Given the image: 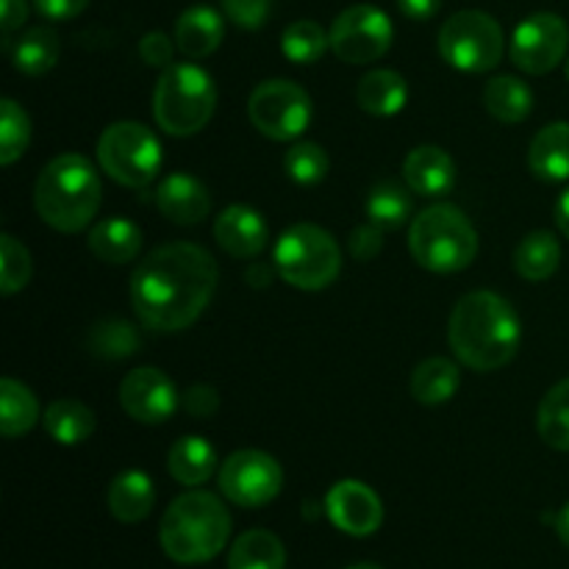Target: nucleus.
Returning <instances> with one entry per match:
<instances>
[{
    "instance_id": "4468645a",
    "label": "nucleus",
    "mask_w": 569,
    "mask_h": 569,
    "mask_svg": "<svg viewBox=\"0 0 569 569\" xmlns=\"http://www.w3.org/2000/svg\"><path fill=\"white\" fill-rule=\"evenodd\" d=\"M120 403L131 420L144 426H161L178 409V389L170 376L156 367H139L128 372L120 383Z\"/></svg>"
},
{
    "instance_id": "49530a36",
    "label": "nucleus",
    "mask_w": 569,
    "mask_h": 569,
    "mask_svg": "<svg viewBox=\"0 0 569 569\" xmlns=\"http://www.w3.org/2000/svg\"><path fill=\"white\" fill-rule=\"evenodd\" d=\"M276 276H278V267H267V264H261V261H253V264L244 270V278H248L250 287H256V289L270 287L272 278Z\"/></svg>"
},
{
    "instance_id": "0eeeda50",
    "label": "nucleus",
    "mask_w": 569,
    "mask_h": 569,
    "mask_svg": "<svg viewBox=\"0 0 569 569\" xmlns=\"http://www.w3.org/2000/svg\"><path fill=\"white\" fill-rule=\"evenodd\" d=\"M272 264L278 267V278L289 287L320 292L337 281L342 270V250L326 228L298 222L281 233Z\"/></svg>"
},
{
    "instance_id": "79ce46f5",
    "label": "nucleus",
    "mask_w": 569,
    "mask_h": 569,
    "mask_svg": "<svg viewBox=\"0 0 569 569\" xmlns=\"http://www.w3.org/2000/svg\"><path fill=\"white\" fill-rule=\"evenodd\" d=\"M348 248L350 253H353V259L359 261L376 259L383 248V231L378 226H372V222L353 228V233H350L348 239Z\"/></svg>"
},
{
    "instance_id": "1a4fd4ad",
    "label": "nucleus",
    "mask_w": 569,
    "mask_h": 569,
    "mask_svg": "<svg viewBox=\"0 0 569 569\" xmlns=\"http://www.w3.org/2000/svg\"><path fill=\"white\" fill-rule=\"evenodd\" d=\"M439 53L461 72H489L503 61V28L487 11H456L439 31Z\"/></svg>"
},
{
    "instance_id": "7c9ffc66",
    "label": "nucleus",
    "mask_w": 569,
    "mask_h": 569,
    "mask_svg": "<svg viewBox=\"0 0 569 569\" xmlns=\"http://www.w3.org/2000/svg\"><path fill=\"white\" fill-rule=\"evenodd\" d=\"M39 420V400L31 389L17 378L0 381V431L6 439L22 437Z\"/></svg>"
},
{
    "instance_id": "20e7f679",
    "label": "nucleus",
    "mask_w": 569,
    "mask_h": 569,
    "mask_svg": "<svg viewBox=\"0 0 569 569\" xmlns=\"http://www.w3.org/2000/svg\"><path fill=\"white\" fill-rule=\"evenodd\" d=\"M231 537V515L217 495L194 489L167 506L159 539L178 565H206L222 553Z\"/></svg>"
},
{
    "instance_id": "de8ad7c7",
    "label": "nucleus",
    "mask_w": 569,
    "mask_h": 569,
    "mask_svg": "<svg viewBox=\"0 0 569 569\" xmlns=\"http://www.w3.org/2000/svg\"><path fill=\"white\" fill-rule=\"evenodd\" d=\"M556 226H559V231L569 239V189L561 194L559 203H556Z\"/></svg>"
},
{
    "instance_id": "a878e982",
    "label": "nucleus",
    "mask_w": 569,
    "mask_h": 569,
    "mask_svg": "<svg viewBox=\"0 0 569 569\" xmlns=\"http://www.w3.org/2000/svg\"><path fill=\"white\" fill-rule=\"evenodd\" d=\"M483 106L498 122L515 126L533 111V92L522 78L498 76L483 87Z\"/></svg>"
},
{
    "instance_id": "a211bd4d",
    "label": "nucleus",
    "mask_w": 569,
    "mask_h": 569,
    "mask_svg": "<svg viewBox=\"0 0 569 569\" xmlns=\"http://www.w3.org/2000/svg\"><path fill=\"white\" fill-rule=\"evenodd\" d=\"M406 187L422 198H442L456 183V164L437 144H420L403 161Z\"/></svg>"
},
{
    "instance_id": "a19ab883",
    "label": "nucleus",
    "mask_w": 569,
    "mask_h": 569,
    "mask_svg": "<svg viewBox=\"0 0 569 569\" xmlns=\"http://www.w3.org/2000/svg\"><path fill=\"white\" fill-rule=\"evenodd\" d=\"M176 48V39H170L161 31H150L144 33L142 42H139V56H142V61L148 67H170L176 64V61H172Z\"/></svg>"
},
{
    "instance_id": "72a5a7b5",
    "label": "nucleus",
    "mask_w": 569,
    "mask_h": 569,
    "mask_svg": "<svg viewBox=\"0 0 569 569\" xmlns=\"http://www.w3.org/2000/svg\"><path fill=\"white\" fill-rule=\"evenodd\" d=\"M331 48V37L326 28L315 20H298L283 31L281 50L295 64H315Z\"/></svg>"
},
{
    "instance_id": "c756f323",
    "label": "nucleus",
    "mask_w": 569,
    "mask_h": 569,
    "mask_svg": "<svg viewBox=\"0 0 569 569\" xmlns=\"http://www.w3.org/2000/svg\"><path fill=\"white\" fill-rule=\"evenodd\" d=\"M287 567V550L272 531L253 528L244 531L233 542L228 553V569H283Z\"/></svg>"
},
{
    "instance_id": "7ed1b4c3",
    "label": "nucleus",
    "mask_w": 569,
    "mask_h": 569,
    "mask_svg": "<svg viewBox=\"0 0 569 569\" xmlns=\"http://www.w3.org/2000/svg\"><path fill=\"white\" fill-rule=\"evenodd\" d=\"M103 187L92 161L81 153H61L39 172L33 203L42 222L61 233H78L94 220Z\"/></svg>"
},
{
    "instance_id": "39448f33",
    "label": "nucleus",
    "mask_w": 569,
    "mask_h": 569,
    "mask_svg": "<svg viewBox=\"0 0 569 569\" xmlns=\"http://www.w3.org/2000/svg\"><path fill=\"white\" fill-rule=\"evenodd\" d=\"M409 250L420 267L437 276L461 272L476 261L478 233L459 206L437 203L411 220Z\"/></svg>"
},
{
    "instance_id": "f704fd0d",
    "label": "nucleus",
    "mask_w": 569,
    "mask_h": 569,
    "mask_svg": "<svg viewBox=\"0 0 569 569\" xmlns=\"http://www.w3.org/2000/svg\"><path fill=\"white\" fill-rule=\"evenodd\" d=\"M139 350V333L128 320H103L89 331V353L120 361Z\"/></svg>"
},
{
    "instance_id": "f8f14e48",
    "label": "nucleus",
    "mask_w": 569,
    "mask_h": 569,
    "mask_svg": "<svg viewBox=\"0 0 569 569\" xmlns=\"http://www.w3.org/2000/svg\"><path fill=\"white\" fill-rule=\"evenodd\" d=\"M222 495L242 509H261L283 489V470L264 450H237L220 467Z\"/></svg>"
},
{
    "instance_id": "6e6552de",
    "label": "nucleus",
    "mask_w": 569,
    "mask_h": 569,
    "mask_svg": "<svg viewBox=\"0 0 569 569\" xmlns=\"http://www.w3.org/2000/svg\"><path fill=\"white\" fill-rule=\"evenodd\" d=\"M98 161L122 187L144 189L161 170V142L142 122H111L98 139Z\"/></svg>"
},
{
    "instance_id": "aec40b11",
    "label": "nucleus",
    "mask_w": 569,
    "mask_h": 569,
    "mask_svg": "<svg viewBox=\"0 0 569 569\" xmlns=\"http://www.w3.org/2000/svg\"><path fill=\"white\" fill-rule=\"evenodd\" d=\"M106 503L114 520L142 522L156 506V487L148 472L126 470L111 481Z\"/></svg>"
},
{
    "instance_id": "ea45409f",
    "label": "nucleus",
    "mask_w": 569,
    "mask_h": 569,
    "mask_svg": "<svg viewBox=\"0 0 569 569\" xmlns=\"http://www.w3.org/2000/svg\"><path fill=\"white\" fill-rule=\"evenodd\" d=\"M220 392L211 383H194V387H189L181 395V406L194 420H209V417H214L220 411Z\"/></svg>"
},
{
    "instance_id": "bb28decb",
    "label": "nucleus",
    "mask_w": 569,
    "mask_h": 569,
    "mask_svg": "<svg viewBox=\"0 0 569 569\" xmlns=\"http://www.w3.org/2000/svg\"><path fill=\"white\" fill-rule=\"evenodd\" d=\"M561 261V244L556 233L550 231H533L520 239L515 248V270L517 276L526 281H548Z\"/></svg>"
},
{
    "instance_id": "37998d69",
    "label": "nucleus",
    "mask_w": 569,
    "mask_h": 569,
    "mask_svg": "<svg viewBox=\"0 0 569 569\" xmlns=\"http://www.w3.org/2000/svg\"><path fill=\"white\" fill-rule=\"evenodd\" d=\"M37 11L48 20L61 22V20H72V17L81 14L83 9L89 6V0H33Z\"/></svg>"
},
{
    "instance_id": "cd10ccee",
    "label": "nucleus",
    "mask_w": 569,
    "mask_h": 569,
    "mask_svg": "<svg viewBox=\"0 0 569 569\" xmlns=\"http://www.w3.org/2000/svg\"><path fill=\"white\" fill-rule=\"evenodd\" d=\"M44 431L53 442L67 445H81L87 442L94 433V415L89 406H83L81 400L61 398L44 409Z\"/></svg>"
},
{
    "instance_id": "c03bdc74",
    "label": "nucleus",
    "mask_w": 569,
    "mask_h": 569,
    "mask_svg": "<svg viewBox=\"0 0 569 569\" xmlns=\"http://www.w3.org/2000/svg\"><path fill=\"white\" fill-rule=\"evenodd\" d=\"M0 22H3V33L9 39L11 31L22 26L28 20V3L26 0H0Z\"/></svg>"
},
{
    "instance_id": "412c9836",
    "label": "nucleus",
    "mask_w": 569,
    "mask_h": 569,
    "mask_svg": "<svg viewBox=\"0 0 569 569\" xmlns=\"http://www.w3.org/2000/svg\"><path fill=\"white\" fill-rule=\"evenodd\" d=\"M528 167L537 178L559 183L569 178V122H550L533 137Z\"/></svg>"
},
{
    "instance_id": "58836bf2",
    "label": "nucleus",
    "mask_w": 569,
    "mask_h": 569,
    "mask_svg": "<svg viewBox=\"0 0 569 569\" xmlns=\"http://www.w3.org/2000/svg\"><path fill=\"white\" fill-rule=\"evenodd\" d=\"M220 3L228 20L239 28H248V31L264 26L272 9V0H220Z\"/></svg>"
},
{
    "instance_id": "b1692460",
    "label": "nucleus",
    "mask_w": 569,
    "mask_h": 569,
    "mask_svg": "<svg viewBox=\"0 0 569 569\" xmlns=\"http://www.w3.org/2000/svg\"><path fill=\"white\" fill-rule=\"evenodd\" d=\"M217 450L214 445L206 442L203 437H181L170 448L167 456V467H170V476L176 478L183 487H200V483L209 481L217 472Z\"/></svg>"
},
{
    "instance_id": "ddd939ff",
    "label": "nucleus",
    "mask_w": 569,
    "mask_h": 569,
    "mask_svg": "<svg viewBox=\"0 0 569 569\" xmlns=\"http://www.w3.org/2000/svg\"><path fill=\"white\" fill-rule=\"evenodd\" d=\"M569 28L559 14L539 11L526 17L511 33V61L528 76H548L565 61Z\"/></svg>"
},
{
    "instance_id": "9b49d317",
    "label": "nucleus",
    "mask_w": 569,
    "mask_h": 569,
    "mask_svg": "<svg viewBox=\"0 0 569 569\" xmlns=\"http://www.w3.org/2000/svg\"><path fill=\"white\" fill-rule=\"evenodd\" d=\"M328 37H331V50L339 61H345V64H372L392 48L395 28L392 20L381 9L370 3H359L348 6L333 20Z\"/></svg>"
},
{
    "instance_id": "5701e85b",
    "label": "nucleus",
    "mask_w": 569,
    "mask_h": 569,
    "mask_svg": "<svg viewBox=\"0 0 569 569\" xmlns=\"http://www.w3.org/2000/svg\"><path fill=\"white\" fill-rule=\"evenodd\" d=\"M409 100L406 78L395 70H372L356 87V103L372 117H395Z\"/></svg>"
},
{
    "instance_id": "f257e3e1",
    "label": "nucleus",
    "mask_w": 569,
    "mask_h": 569,
    "mask_svg": "<svg viewBox=\"0 0 569 569\" xmlns=\"http://www.w3.org/2000/svg\"><path fill=\"white\" fill-rule=\"evenodd\" d=\"M217 281L220 267L206 248L194 242L161 244L133 270V311L150 331H183L211 303Z\"/></svg>"
},
{
    "instance_id": "09e8293b",
    "label": "nucleus",
    "mask_w": 569,
    "mask_h": 569,
    "mask_svg": "<svg viewBox=\"0 0 569 569\" xmlns=\"http://www.w3.org/2000/svg\"><path fill=\"white\" fill-rule=\"evenodd\" d=\"M556 533H559L561 542L569 548V503L556 515Z\"/></svg>"
},
{
    "instance_id": "8fccbe9b",
    "label": "nucleus",
    "mask_w": 569,
    "mask_h": 569,
    "mask_svg": "<svg viewBox=\"0 0 569 569\" xmlns=\"http://www.w3.org/2000/svg\"><path fill=\"white\" fill-rule=\"evenodd\" d=\"M348 569H383V567L370 565V561H361V565H353V567H348Z\"/></svg>"
},
{
    "instance_id": "423d86ee",
    "label": "nucleus",
    "mask_w": 569,
    "mask_h": 569,
    "mask_svg": "<svg viewBox=\"0 0 569 569\" xmlns=\"http://www.w3.org/2000/svg\"><path fill=\"white\" fill-rule=\"evenodd\" d=\"M217 109V87L203 67L192 61L164 67L153 89V117L170 137L203 131Z\"/></svg>"
},
{
    "instance_id": "2f4dec72",
    "label": "nucleus",
    "mask_w": 569,
    "mask_h": 569,
    "mask_svg": "<svg viewBox=\"0 0 569 569\" xmlns=\"http://www.w3.org/2000/svg\"><path fill=\"white\" fill-rule=\"evenodd\" d=\"M537 431L553 450L569 453V378L548 389L537 411Z\"/></svg>"
},
{
    "instance_id": "9d476101",
    "label": "nucleus",
    "mask_w": 569,
    "mask_h": 569,
    "mask_svg": "<svg viewBox=\"0 0 569 569\" xmlns=\"http://www.w3.org/2000/svg\"><path fill=\"white\" fill-rule=\"evenodd\" d=\"M311 98L300 83L287 78H272L259 83L248 100V117L259 133L272 142H289L298 139L309 128Z\"/></svg>"
},
{
    "instance_id": "2eb2a0df",
    "label": "nucleus",
    "mask_w": 569,
    "mask_h": 569,
    "mask_svg": "<svg viewBox=\"0 0 569 569\" xmlns=\"http://www.w3.org/2000/svg\"><path fill=\"white\" fill-rule=\"evenodd\" d=\"M326 515L333 526L350 537H370L381 528V498L361 481H339L326 495Z\"/></svg>"
},
{
    "instance_id": "473e14b6",
    "label": "nucleus",
    "mask_w": 569,
    "mask_h": 569,
    "mask_svg": "<svg viewBox=\"0 0 569 569\" xmlns=\"http://www.w3.org/2000/svg\"><path fill=\"white\" fill-rule=\"evenodd\" d=\"M367 217L381 231H395L411 217V194L400 183L381 181L367 198Z\"/></svg>"
},
{
    "instance_id": "a18cd8bd",
    "label": "nucleus",
    "mask_w": 569,
    "mask_h": 569,
    "mask_svg": "<svg viewBox=\"0 0 569 569\" xmlns=\"http://www.w3.org/2000/svg\"><path fill=\"white\" fill-rule=\"evenodd\" d=\"M398 9L409 20H431L442 9V0H398Z\"/></svg>"
},
{
    "instance_id": "e433bc0d",
    "label": "nucleus",
    "mask_w": 569,
    "mask_h": 569,
    "mask_svg": "<svg viewBox=\"0 0 569 569\" xmlns=\"http://www.w3.org/2000/svg\"><path fill=\"white\" fill-rule=\"evenodd\" d=\"M283 170L300 187H315V183H320L328 176L331 159H328V153L317 142H300L287 150V156H283Z\"/></svg>"
},
{
    "instance_id": "3c124183",
    "label": "nucleus",
    "mask_w": 569,
    "mask_h": 569,
    "mask_svg": "<svg viewBox=\"0 0 569 569\" xmlns=\"http://www.w3.org/2000/svg\"><path fill=\"white\" fill-rule=\"evenodd\" d=\"M567 78H569V61H567Z\"/></svg>"
},
{
    "instance_id": "c9c22d12",
    "label": "nucleus",
    "mask_w": 569,
    "mask_h": 569,
    "mask_svg": "<svg viewBox=\"0 0 569 569\" xmlns=\"http://www.w3.org/2000/svg\"><path fill=\"white\" fill-rule=\"evenodd\" d=\"M31 142V120L17 100L3 98L0 103V164L9 167L28 150Z\"/></svg>"
},
{
    "instance_id": "6ab92c4d",
    "label": "nucleus",
    "mask_w": 569,
    "mask_h": 569,
    "mask_svg": "<svg viewBox=\"0 0 569 569\" xmlns=\"http://www.w3.org/2000/svg\"><path fill=\"white\" fill-rule=\"evenodd\" d=\"M226 37V22H222L220 11L211 6H189L181 17L176 20V39L178 50L187 59H206L214 53Z\"/></svg>"
},
{
    "instance_id": "dca6fc26",
    "label": "nucleus",
    "mask_w": 569,
    "mask_h": 569,
    "mask_svg": "<svg viewBox=\"0 0 569 569\" xmlns=\"http://www.w3.org/2000/svg\"><path fill=\"white\" fill-rule=\"evenodd\" d=\"M214 239L233 259H256L267 248L270 228H267L264 217L259 211L250 209V206L233 203L217 217Z\"/></svg>"
},
{
    "instance_id": "393cba45",
    "label": "nucleus",
    "mask_w": 569,
    "mask_h": 569,
    "mask_svg": "<svg viewBox=\"0 0 569 569\" xmlns=\"http://www.w3.org/2000/svg\"><path fill=\"white\" fill-rule=\"evenodd\" d=\"M461 387V372L445 356H433L426 359L422 365L415 367L411 372V395L417 403L422 406H442L459 392Z\"/></svg>"
},
{
    "instance_id": "f03ea898",
    "label": "nucleus",
    "mask_w": 569,
    "mask_h": 569,
    "mask_svg": "<svg viewBox=\"0 0 569 569\" xmlns=\"http://www.w3.org/2000/svg\"><path fill=\"white\" fill-rule=\"evenodd\" d=\"M448 339L461 365L476 372H495L520 350V317L498 292L478 289L453 306Z\"/></svg>"
},
{
    "instance_id": "f3484780",
    "label": "nucleus",
    "mask_w": 569,
    "mask_h": 569,
    "mask_svg": "<svg viewBox=\"0 0 569 569\" xmlns=\"http://www.w3.org/2000/svg\"><path fill=\"white\" fill-rule=\"evenodd\" d=\"M156 206L170 222L198 226L209 217L211 194L206 183H200L189 172H172L156 187Z\"/></svg>"
},
{
    "instance_id": "4c0bfd02",
    "label": "nucleus",
    "mask_w": 569,
    "mask_h": 569,
    "mask_svg": "<svg viewBox=\"0 0 569 569\" xmlns=\"http://www.w3.org/2000/svg\"><path fill=\"white\" fill-rule=\"evenodd\" d=\"M31 281V253L11 233L0 237V292L14 295Z\"/></svg>"
},
{
    "instance_id": "4be33fe9",
    "label": "nucleus",
    "mask_w": 569,
    "mask_h": 569,
    "mask_svg": "<svg viewBox=\"0 0 569 569\" xmlns=\"http://www.w3.org/2000/svg\"><path fill=\"white\" fill-rule=\"evenodd\" d=\"M87 244L106 264H128L142 250V231L126 217H109L89 231Z\"/></svg>"
},
{
    "instance_id": "c85d7f7f",
    "label": "nucleus",
    "mask_w": 569,
    "mask_h": 569,
    "mask_svg": "<svg viewBox=\"0 0 569 569\" xmlns=\"http://www.w3.org/2000/svg\"><path fill=\"white\" fill-rule=\"evenodd\" d=\"M61 53L59 33L48 26L28 28L20 39L11 48V61H14V70L22 76H44L56 67Z\"/></svg>"
}]
</instances>
